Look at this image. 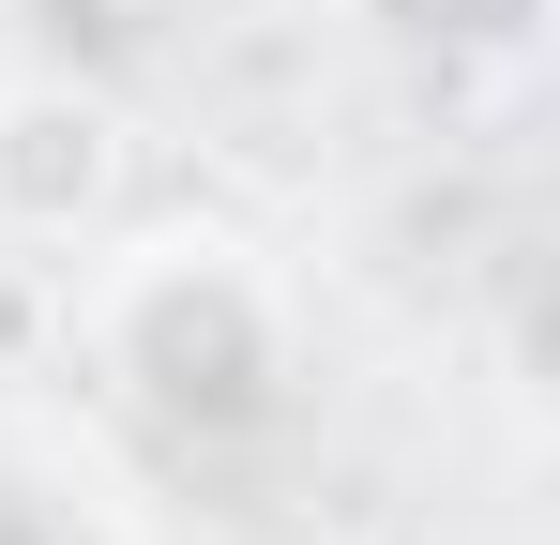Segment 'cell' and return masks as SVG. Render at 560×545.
<instances>
[{
	"label": "cell",
	"instance_id": "obj_1",
	"mask_svg": "<svg viewBox=\"0 0 560 545\" xmlns=\"http://www.w3.org/2000/svg\"><path fill=\"white\" fill-rule=\"evenodd\" d=\"M92 349L137 409H167L197 440L258 425L288 379V303L243 243H137V258L92 288Z\"/></svg>",
	"mask_w": 560,
	"mask_h": 545
},
{
	"label": "cell",
	"instance_id": "obj_2",
	"mask_svg": "<svg viewBox=\"0 0 560 545\" xmlns=\"http://www.w3.org/2000/svg\"><path fill=\"white\" fill-rule=\"evenodd\" d=\"M121 106L92 77H0V243H92L121 212Z\"/></svg>",
	"mask_w": 560,
	"mask_h": 545
},
{
	"label": "cell",
	"instance_id": "obj_3",
	"mask_svg": "<svg viewBox=\"0 0 560 545\" xmlns=\"http://www.w3.org/2000/svg\"><path fill=\"white\" fill-rule=\"evenodd\" d=\"M0 545H137V515H121V485L77 440L0 425Z\"/></svg>",
	"mask_w": 560,
	"mask_h": 545
}]
</instances>
